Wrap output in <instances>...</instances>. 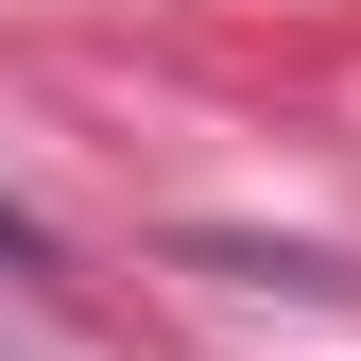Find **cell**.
Wrapping results in <instances>:
<instances>
[{
  "label": "cell",
  "instance_id": "6da1fadb",
  "mask_svg": "<svg viewBox=\"0 0 361 361\" xmlns=\"http://www.w3.org/2000/svg\"><path fill=\"white\" fill-rule=\"evenodd\" d=\"M0 276H35V293H52V276H69V258H52V224H35L18 190H0Z\"/></svg>",
  "mask_w": 361,
  "mask_h": 361
}]
</instances>
